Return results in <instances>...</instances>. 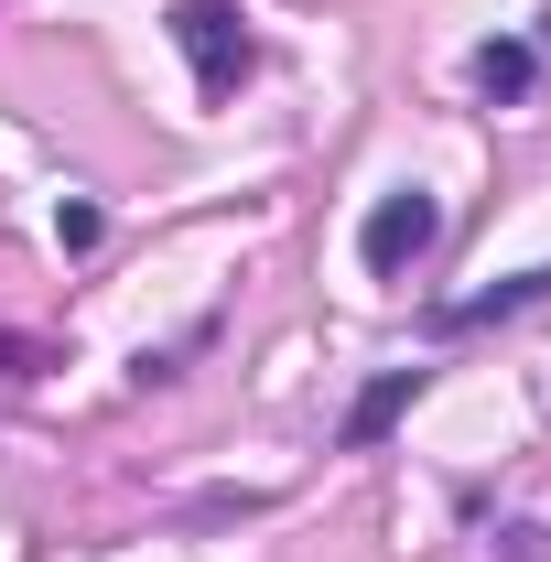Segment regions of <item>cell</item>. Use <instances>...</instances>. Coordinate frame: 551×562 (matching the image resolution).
Listing matches in <instances>:
<instances>
[{
    "label": "cell",
    "instance_id": "obj_1",
    "mask_svg": "<svg viewBox=\"0 0 551 562\" xmlns=\"http://www.w3.org/2000/svg\"><path fill=\"white\" fill-rule=\"evenodd\" d=\"M173 44H184V66H195L206 98H238V87L260 76V44H249L238 0H173Z\"/></svg>",
    "mask_w": 551,
    "mask_h": 562
},
{
    "label": "cell",
    "instance_id": "obj_2",
    "mask_svg": "<svg viewBox=\"0 0 551 562\" xmlns=\"http://www.w3.org/2000/svg\"><path fill=\"white\" fill-rule=\"evenodd\" d=\"M432 238H443V195H421V184H401V195H379V206L357 216V260L379 281H401L432 260Z\"/></svg>",
    "mask_w": 551,
    "mask_h": 562
},
{
    "label": "cell",
    "instance_id": "obj_3",
    "mask_svg": "<svg viewBox=\"0 0 551 562\" xmlns=\"http://www.w3.org/2000/svg\"><path fill=\"white\" fill-rule=\"evenodd\" d=\"M421 390H432V368H379V379H368V390H357V401H346V422H336V443H346V454H368V443H390V422L412 412Z\"/></svg>",
    "mask_w": 551,
    "mask_h": 562
},
{
    "label": "cell",
    "instance_id": "obj_4",
    "mask_svg": "<svg viewBox=\"0 0 551 562\" xmlns=\"http://www.w3.org/2000/svg\"><path fill=\"white\" fill-rule=\"evenodd\" d=\"M530 303H551V260L486 281V292H465V303H432V336H476V325H508V314H530Z\"/></svg>",
    "mask_w": 551,
    "mask_h": 562
},
{
    "label": "cell",
    "instance_id": "obj_5",
    "mask_svg": "<svg viewBox=\"0 0 551 562\" xmlns=\"http://www.w3.org/2000/svg\"><path fill=\"white\" fill-rule=\"evenodd\" d=\"M476 98L486 109H508V98H530V76H541V44H519V33H497V44H476Z\"/></svg>",
    "mask_w": 551,
    "mask_h": 562
}]
</instances>
